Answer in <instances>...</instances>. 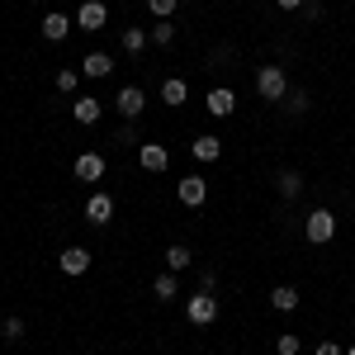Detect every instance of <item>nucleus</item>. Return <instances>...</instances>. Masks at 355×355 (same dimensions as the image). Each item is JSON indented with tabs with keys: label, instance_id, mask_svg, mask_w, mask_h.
<instances>
[{
	"label": "nucleus",
	"instance_id": "obj_27",
	"mask_svg": "<svg viewBox=\"0 0 355 355\" xmlns=\"http://www.w3.org/2000/svg\"><path fill=\"white\" fill-rule=\"evenodd\" d=\"M0 336L19 341V336H24V318H5V322H0Z\"/></svg>",
	"mask_w": 355,
	"mask_h": 355
},
{
	"label": "nucleus",
	"instance_id": "obj_28",
	"mask_svg": "<svg viewBox=\"0 0 355 355\" xmlns=\"http://www.w3.org/2000/svg\"><path fill=\"white\" fill-rule=\"evenodd\" d=\"M114 142H123V147H128V142H137V128H133V123H123V128L114 133Z\"/></svg>",
	"mask_w": 355,
	"mask_h": 355
},
{
	"label": "nucleus",
	"instance_id": "obj_22",
	"mask_svg": "<svg viewBox=\"0 0 355 355\" xmlns=\"http://www.w3.org/2000/svg\"><path fill=\"white\" fill-rule=\"evenodd\" d=\"M76 85H81V71H76V67H62V71H57V90H62V95H76Z\"/></svg>",
	"mask_w": 355,
	"mask_h": 355
},
{
	"label": "nucleus",
	"instance_id": "obj_26",
	"mask_svg": "<svg viewBox=\"0 0 355 355\" xmlns=\"http://www.w3.org/2000/svg\"><path fill=\"white\" fill-rule=\"evenodd\" d=\"M175 5H180V0H147L152 19H171V15H175Z\"/></svg>",
	"mask_w": 355,
	"mask_h": 355
},
{
	"label": "nucleus",
	"instance_id": "obj_33",
	"mask_svg": "<svg viewBox=\"0 0 355 355\" xmlns=\"http://www.w3.org/2000/svg\"><path fill=\"white\" fill-rule=\"evenodd\" d=\"M57 5H62V0H57Z\"/></svg>",
	"mask_w": 355,
	"mask_h": 355
},
{
	"label": "nucleus",
	"instance_id": "obj_25",
	"mask_svg": "<svg viewBox=\"0 0 355 355\" xmlns=\"http://www.w3.org/2000/svg\"><path fill=\"white\" fill-rule=\"evenodd\" d=\"M275 351H279V355H299V351H303L299 331H279V341H275Z\"/></svg>",
	"mask_w": 355,
	"mask_h": 355
},
{
	"label": "nucleus",
	"instance_id": "obj_14",
	"mask_svg": "<svg viewBox=\"0 0 355 355\" xmlns=\"http://www.w3.org/2000/svg\"><path fill=\"white\" fill-rule=\"evenodd\" d=\"M100 114H105V105H100L95 95H81V100H71V119H76V123H100Z\"/></svg>",
	"mask_w": 355,
	"mask_h": 355
},
{
	"label": "nucleus",
	"instance_id": "obj_30",
	"mask_svg": "<svg viewBox=\"0 0 355 355\" xmlns=\"http://www.w3.org/2000/svg\"><path fill=\"white\" fill-rule=\"evenodd\" d=\"M318 355H346V351H341L336 341H322V346H318Z\"/></svg>",
	"mask_w": 355,
	"mask_h": 355
},
{
	"label": "nucleus",
	"instance_id": "obj_24",
	"mask_svg": "<svg viewBox=\"0 0 355 355\" xmlns=\"http://www.w3.org/2000/svg\"><path fill=\"white\" fill-rule=\"evenodd\" d=\"M284 114H294V119L308 114V90H289V95H284Z\"/></svg>",
	"mask_w": 355,
	"mask_h": 355
},
{
	"label": "nucleus",
	"instance_id": "obj_4",
	"mask_svg": "<svg viewBox=\"0 0 355 355\" xmlns=\"http://www.w3.org/2000/svg\"><path fill=\"white\" fill-rule=\"evenodd\" d=\"M114 110L123 114V123H137V114L147 110V90H142V85H123V90L114 95Z\"/></svg>",
	"mask_w": 355,
	"mask_h": 355
},
{
	"label": "nucleus",
	"instance_id": "obj_31",
	"mask_svg": "<svg viewBox=\"0 0 355 355\" xmlns=\"http://www.w3.org/2000/svg\"><path fill=\"white\" fill-rule=\"evenodd\" d=\"M279 10H303V0H275Z\"/></svg>",
	"mask_w": 355,
	"mask_h": 355
},
{
	"label": "nucleus",
	"instance_id": "obj_17",
	"mask_svg": "<svg viewBox=\"0 0 355 355\" xmlns=\"http://www.w3.org/2000/svg\"><path fill=\"white\" fill-rule=\"evenodd\" d=\"M162 100L171 105V110H180V105L190 100V85L180 81V76H166V81H162Z\"/></svg>",
	"mask_w": 355,
	"mask_h": 355
},
{
	"label": "nucleus",
	"instance_id": "obj_19",
	"mask_svg": "<svg viewBox=\"0 0 355 355\" xmlns=\"http://www.w3.org/2000/svg\"><path fill=\"white\" fill-rule=\"evenodd\" d=\"M147 43H152V38H147V28H123V53L128 57H137V53H147Z\"/></svg>",
	"mask_w": 355,
	"mask_h": 355
},
{
	"label": "nucleus",
	"instance_id": "obj_32",
	"mask_svg": "<svg viewBox=\"0 0 355 355\" xmlns=\"http://www.w3.org/2000/svg\"><path fill=\"white\" fill-rule=\"evenodd\" d=\"M346 355H355V346H351V351H346Z\"/></svg>",
	"mask_w": 355,
	"mask_h": 355
},
{
	"label": "nucleus",
	"instance_id": "obj_5",
	"mask_svg": "<svg viewBox=\"0 0 355 355\" xmlns=\"http://www.w3.org/2000/svg\"><path fill=\"white\" fill-rule=\"evenodd\" d=\"M137 166H142L147 175H162L166 166H171V152H166L162 142H142V147H137Z\"/></svg>",
	"mask_w": 355,
	"mask_h": 355
},
{
	"label": "nucleus",
	"instance_id": "obj_9",
	"mask_svg": "<svg viewBox=\"0 0 355 355\" xmlns=\"http://www.w3.org/2000/svg\"><path fill=\"white\" fill-rule=\"evenodd\" d=\"M204 110L214 114V119H227V114L237 110V95H232V90H227V85H214V90H209V95H204Z\"/></svg>",
	"mask_w": 355,
	"mask_h": 355
},
{
	"label": "nucleus",
	"instance_id": "obj_10",
	"mask_svg": "<svg viewBox=\"0 0 355 355\" xmlns=\"http://www.w3.org/2000/svg\"><path fill=\"white\" fill-rule=\"evenodd\" d=\"M190 157H194V162H204V166H209V162H218V157H223V137L199 133V137L190 142Z\"/></svg>",
	"mask_w": 355,
	"mask_h": 355
},
{
	"label": "nucleus",
	"instance_id": "obj_16",
	"mask_svg": "<svg viewBox=\"0 0 355 355\" xmlns=\"http://www.w3.org/2000/svg\"><path fill=\"white\" fill-rule=\"evenodd\" d=\"M166 266H171V275L190 270V266H194V251L185 242H171V246H166Z\"/></svg>",
	"mask_w": 355,
	"mask_h": 355
},
{
	"label": "nucleus",
	"instance_id": "obj_1",
	"mask_svg": "<svg viewBox=\"0 0 355 355\" xmlns=\"http://www.w3.org/2000/svg\"><path fill=\"white\" fill-rule=\"evenodd\" d=\"M256 95H261L266 105H279V100L289 95V76H284V67H256Z\"/></svg>",
	"mask_w": 355,
	"mask_h": 355
},
{
	"label": "nucleus",
	"instance_id": "obj_11",
	"mask_svg": "<svg viewBox=\"0 0 355 355\" xmlns=\"http://www.w3.org/2000/svg\"><path fill=\"white\" fill-rule=\"evenodd\" d=\"M57 266H62V275H85L90 270V251H85V246H67Z\"/></svg>",
	"mask_w": 355,
	"mask_h": 355
},
{
	"label": "nucleus",
	"instance_id": "obj_21",
	"mask_svg": "<svg viewBox=\"0 0 355 355\" xmlns=\"http://www.w3.org/2000/svg\"><path fill=\"white\" fill-rule=\"evenodd\" d=\"M303 194V175L299 171H279V199H299Z\"/></svg>",
	"mask_w": 355,
	"mask_h": 355
},
{
	"label": "nucleus",
	"instance_id": "obj_20",
	"mask_svg": "<svg viewBox=\"0 0 355 355\" xmlns=\"http://www.w3.org/2000/svg\"><path fill=\"white\" fill-rule=\"evenodd\" d=\"M152 294H157L162 303H171L175 294H180V279H175L171 270H166V275H157V279H152Z\"/></svg>",
	"mask_w": 355,
	"mask_h": 355
},
{
	"label": "nucleus",
	"instance_id": "obj_23",
	"mask_svg": "<svg viewBox=\"0 0 355 355\" xmlns=\"http://www.w3.org/2000/svg\"><path fill=\"white\" fill-rule=\"evenodd\" d=\"M147 38H152V43H157V48H166V43H171V38H175V28H171V19H157V24L147 28Z\"/></svg>",
	"mask_w": 355,
	"mask_h": 355
},
{
	"label": "nucleus",
	"instance_id": "obj_7",
	"mask_svg": "<svg viewBox=\"0 0 355 355\" xmlns=\"http://www.w3.org/2000/svg\"><path fill=\"white\" fill-rule=\"evenodd\" d=\"M76 24L90 28V33H95V28H105V24H110V5H105V0H85L81 10H76Z\"/></svg>",
	"mask_w": 355,
	"mask_h": 355
},
{
	"label": "nucleus",
	"instance_id": "obj_13",
	"mask_svg": "<svg viewBox=\"0 0 355 355\" xmlns=\"http://www.w3.org/2000/svg\"><path fill=\"white\" fill-rule=\"evenodd\" d=\"M76 175L90 180V185L105 180V157H100V152H81V157H76Z\"/></svg>",
	"mask_w": 355,
	"mask_h": 355
},
{
	"label": "nucleus",
	"instance_id": "obj_6",
	"mask_svg": "<svg viewBox=\"0 0 355 355\" xmlns=\"http://www.w3.org/2000/svg\"><path fill=\"white\" fill-rule=\"evenodd\" d=\"M175 194H180V204H185V209H199V204L209 199V180H204V175H180Z\"/></svg>",
	"mask_w": 355,
	"mask_h": 355
},
{
	"label": "nucleus",
	"instance_id": "obj_2",
	"mask_svg": "<svg viewBox=\"0 0 355 355\" xmlns=\"http://www.w3.org/2000/svg\"><path fill=\"white\" fill-rule=\"evenodd\" d=\"M303 237L313 246H327L331 237H336V214H331V209H313V214L303 218Z\"/></svg>",
	"mask_w": 355,
	"mask_h": 355
},
{
	"label": "nucleus",
	"instance_id": "obj_3",
	"mask_svg": "<svg viewBox=\"0 0 355 355\" xmlns=\"http://www.w3.org/2000/svg\"><path fill=\"white\" fill-rule=\"evenodd\" d=\"M185 318H190L194 327H214V322H218V299H214V294H204V289H199V294H190Z\"/></svg>",
	"mask_w": 355,
	"mask_h": 355
},
{
	"label": "nucleus",
	"instance_id": "obj_18",
	"mask_svg": "<svg viewBox=\"0 0 355 355\" xmlns=\"http://www.w3.org/2000/svg\"><path fill=\"white\" fill-rule=\"evenodd\" d=\"M270 308L275 313H294V308H299V289H294V284H275L270 289Z\"/></svg>",
	"mask_w": 355,
	"mask_h": 355
},
{
	"label": "nucleus",
	"instance_id": "obj_15",
	"mask_svg": "<svg viewBox=\"0 0 355 355\" xmlns=\"http://www.w3.org/2000/svg\"><path fill=\"white\" fill-rule=\"evenodd\" d=\"M67 33H71V19L57 15V10H48V15H43V38H48V43H62Z\"/></svg>",
	"mask_w": 355,
	"mask_h": 355
},
{
	"label": "nucleus",
	"instance_id": "obj_12",
	"mask_svg": "<svg viewBox=\"0 0 355 355\" xmlns=\"http://www.w3.org/2000/svg\"><path fill=\"white\" fill-rule=\"evenodd\" d=\"M110 71H114V57H110V53H85L81 76H90V81H105Z\"/></svg>",
	"mask_w": 355,
	"mask_h": 355
},
{
	"label": "nucleus",
	"instance_id": "obj_8",
	"mask_svg": "<svg viewBox=\"0 0 355 355\" xmlns=\"http://www.w3.org/2000/svg\"><path fill=\"white\" fill-rule=\"evenodd\" d=\"M114 218V199L105 190H95L90 199H85V223H95V227H105V223Z\"/></svg>",
	"mask_w": 355,
	"mask_h": 355
},
{
	"label": "nucleus",
	"instance_id": "obj_29",
	"mask_svg": "<svg viewBox=\"0 0 355 355\" xmlns=\"http://www.w3.org/2000/svg\"><path fill=\"white\" fill-rule=\"evenodd\" d=\"M199 289H204V294H214V289H218V275L204 270V275H199Z\"/></svg>",
	"mask_w": 355,
	"mask_h": 355
}]
</instances>
